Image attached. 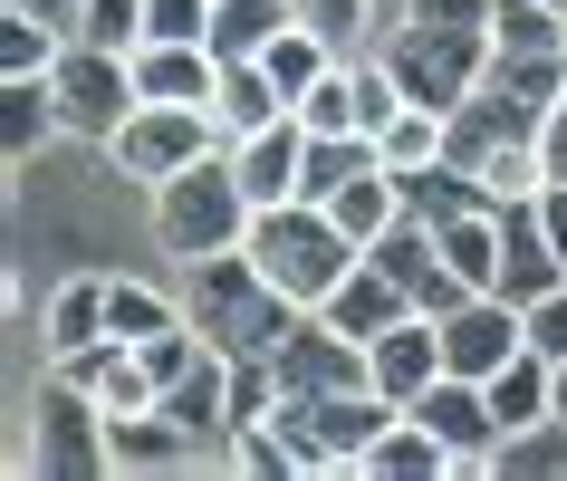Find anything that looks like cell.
Instances as JSON below:
<instances>
[{"instance_id":"obj_9","label":"cell","mask_w":567,"mask_h":481,"mask_svg":"<svg viewBox=\"0 0 567 481\" xmlns=\"http://www.w3.org/2000/svg\"><path fill=\"white\" fill-rule=\"evenodd\" d=\"M269 376H279V395H337V386H365V347L357 337H337L318 308H299V328L269 347Z\"/></svg>"},{"instance_id":"obj_17","label":"cell","mask_w":567,"mask_h":481,"mask_svg":"<svg viewBox=\"0 0 567 481\" xmlns=\"http://www.w3.org/2000/svg\"><path fill=\"white\" fill-rule=\"evenodd\" d=\"M68 116H59V88L49 78H0V164L20 174L39 145H59Z\"/></svg>"},{"instance_id":"obj_20","label":"cell","mask_w":567,"mask_h":481,"mask_svg":"<svg viewBox=\"0 0 567 481\" xmlns=\"http://www.w3.org/2000/svg\"><path fill=\"white\" fill-rule=\"evenodd\" d=\"M212 116H221V145H240V135H260L269 116H289V96H279V78H269L260 59H221Z\"/></svg>"},{"instance_id":"obj_24","label":"cell","mask_w":567,"mask_h":481,"mask_svg":"<svg viewBox=\"0 0 567 481\" xmlns=\"http://www.w3.org/2000/svg\"><path fill=\"white\" fill-rule=\"evenodd\" d=\"M68 49L59 20H39V10H20V0H0V78H49Z\"/></svg>"},{"instance_id":"obj_22","label":"cell","mask_w":567,"mask_h":481,"mask_svg":"<svg viewBox=\"0 0 567 481\" xmlns=\"http://www.w3.org/2000/svg\"><path fill=\"white\" fill-rule=\"evenodd\" d=\"M491 472L501 481H567V415H538L519 433L491 443Z\"/></svg>"},{"instance_id":"obj_25","label":"cell","mask_w":567,"mask_h":481,"mask_svg":"<svg viewBox=\"0 0 567 481\" xmlns=\"http://www.w3.org/2000/svg\"><path fill=\"white\" fill-rule=\"evenodd\" d=\"M164 328H183V299L174 289H154V279H106V337H164Z\"/></svg>"},{"instance_id":"obj_21","label":"cell","mask_w":567,"mask_h":481,"mask_svg":"<svg viewBox=\"0 0 567 481\" xmlns=\"http://www.w3.org/2000/svg\"><path fill=\"white\" fill-rule=\"evenodd\" d=\"M328 212H337V232L357 240V250H375V240H385L394 222H404V183H394L385 164H365V174L347 183V193H328Z\"/></svg>"},{"instance_id":"obj_30","label":"cell","mask_w":567,"mask_h":481,"mask_svg":"<svg viewBox=\"0 0 567 481\" xmlns=\"http://www.w3.org/2000/svg\"><path fill=\"white\" fill-rule=\"evenodd\" d=\"M299 116L318 125V135H365V116H357V59H337L328 78L299 96Z\"/></svg>"},{"instance_id":"obj_15","label":"cell","mask_w":567,"mask_h":481,"mask_svg":"<svg viewBox=\"0 0 567 481\" xmlns=\"http://www.w3.org/2000/svg\"><path fill=\"white\" fill-rule=\"evenodd\" d=\"M231 376H240V366L221 357V347H203V366H183L174 386H164V415H174L183 433H203L212 452L231 443Z\"/></svg>"},{"instance_id":"obj_37","label":"cell","mask_w":567,"mask_h":481,"mask_svg":"<svg viewBox=\"0 0 567 481\" xmlns=\"http://www.w3.org/2000/svg\"><path fill=\"white\" fill-rule=\"evenodd\" d=\"M548 10H567V0H548Z\"/></svg>"},{"instance_id":"obj_18","label":"cell","mask_w":567,"mask_h":481,"mask_svg":"<svg viewBox=\"0 0 567 481\" xmlns=\"http://www.w3.org/2000/svg\"><path fill=\"white\" fill-rule=\"evenodd\" d=\"M193 462H212V443L183 433L164 405L154 415H116V472H193Z\"/></svg>"},{"instance_id":"obj_28","label":"cell","mask_w":567,"mask_h":481,"mask_svg":"<svg viewBox=\"0 0 567 481\" xmlns=\"http://www.w3.org/2000/svg\"><path fill=\"white\" fill-rule=\"evenodd\" d=\"M299 20L328 39L337 59H365V49L385 39V10H375V0H299Z\"/></svg>"},{"instance_id":"obj_10","label":"cell","mask_w":567,"mask_h":481,"mask_svg":"<svg viewBox=\"0 0 567 481\" xmlns=\"http://www.w3.org/2000/svg\"><path fill=\"white\" fill-rule=\"evenodd\" d=\"M404 415H423L433 433L452 443V462L462 472H491V443H501V415H491V386H472V376H433V386L404 405Z\"/></svg>"},{"instance_id":"obj_13","label":"cell","mask_w":567,"mask_h":481,"mask_svg":"<svg viewBox=\"0 0 567 481\" xmlns=\"http://www.w3.org/2000/svg\"><path fill=\"white\" fill-rule=\"evenodd\" d=\"M135 88H145L154 106H212L221 49H212V39H145V49H135Z\"/></svg>"},{"instance_id":"obj_23","label":"cell","mask_w":567,"mask_h":481,"mask_svg":"<svg viewBox=\"0 0 567 481\" xmlns=\"http://www.w3.org/2000/svg\"><path fill=\"white\" fill-rule=\"evenodd\" d=\"M289 20H299V0H212V49L221 59H260Z\"/></svg>"},{"instance_id":"obj_7","label":"cell","mask_w":567,"mask_h":481,"mask_svg":"<svg viewBox=\"0 0 567 481\" xmlns=\"http://www.w3.org/2000/svg\"><path fill=\"white\" fill-rule=\"evenodd\" d=\"M49 88H59L68 135H87V145H106V135L145 106V88H135V49H96V39H68L59 68H49Z\"/></svg>"},{"instance_id":"obj_4","label":"cell","mask_w":567,"mask_h":481,"mask_svg":"<svg viewBox=\"0 0 567 481\" xmlns=\"http://www.w3.org/2000/svg\"><path fill=\"white\" fill-rule=\"evenodd\" d=\"M240 250H250V260H260V270L279 279L299 308H318L337 279L365 260L357 240L337 232V212H328V203H299V193H289V203H260V212H250V240H240Z\"/></svg>"},{"instance_id":"obj_35","label":"cell","mask_w":567,"mask_h":481,"mask_svg":"<svg viewBox=\"0 0 567 481\" xmlns=\"http://www.w3.org/2000/svg\"><path fill=\"white\" fill-rule=\"evenodd\" d=\"M20 10H39V20H59V30L78 39V10H87V0H20Z\"/></svg>"},{"instance_id":"obj_36","label":"cell","mask_w":567,"mask_h":481,"mask_svg":"<svg viewBox=\"0 0 567 481\" xmlns=\"http://www.w3.org/2000/svg\"><path fill=\"white\" fill-rule=\"evenodd\" d=\"M558 415H567V357H558Z\"/></svg>"},{"instance_id":"obj_34","label":"cell","mask_w":567,"mask_h":481,"mask_svg":"<svg viewBox=\"0 0 567 481\" xmlns=\"http://www.w3.org/2000/svg\"><path fill=\"white\" fill-rule=\"evenodd\" d=\"M538 222H548V240L567 250V183H548V193H538Z\"/></svg>"},{"instance_id":"obj_32","label":"cell","mask_w":567,"mask_h":481,"mask_svg":"<svg viewBox=\"0 0 567 481\" xmlns=\"http://www.w3.org/2000/svg\"><path fill=\"white\" fill-rule=\"evenodd\" d=\"M145 39H212V0H145Z\"/></svg>"},{"instance_id":"obj_2","label":"cell","mask_w":567,"mask_h":481,"mask_svg":"<svg viewBox=\"0 0 567 481\" xmlns=\"http://www.w3.org/2000/svg\"><path fill=\"white\" fill-rule=\"evenodd\" d=\"M154 203V250L164 260H212V250H240L250 240V193H240V174H231V145H212L203 164H183V174H164L145 193Z\"/></svg>"},{"instance_id":"obj_29","label":"cell","mask_w":567,"mask_h":481,"mask_svg":"<svg viewBox=\"0 0 567 481\" xmlns=\"http://www.w3.org/2000/svg\"><path fill=\"white\" fill-rule=\"evenodd\" d=\"M375 154H385V174L433 164V154H443V116H433V106H404L394 125H375Z\"/></svg>"},{"instance_id":"obj_8","label":"cell","mask_w":567,"mask_h":481,"mask_svg":"<svg viewBox=\"0 0 567 481\" xmlns=\"http://www.w3.org/2000/svg\"><path fill=\"white\" fill-rule=\"evenodd\" d=\"M221 145V116H212V106H135V116L116 125V135H106V164H116L125 183H164V174H183V164H203V154Z\"/></svg>"},{"instance_id":"obj_16","label":"cell","mask_w":567,"mask_h":481,"mask_svg":"<svg viewBox=\"0 0 567 481\" xmlns=\"http://www.w3.org/2000/svg\"><path fill=\"white\" fill-rule=\"evenodd\" d=\"M318 318H328L337 337H357V347H365V337H385L394 318H414V299H404V289H394L375 260H357V270H347L328 299H318Z\"/></svg>"},{"instance_id":"obj_14","label":"cell","mask_w":567,"mask_h":481,"mask_svg":"<svg viewBox=\"0 0 567 481\" xmlns=\"http://www.w3.org/2000/svg\"><path fill=\"white\" fill-rule=\"evenodd\" d=\"M39 347H49V366H78L87 347H106V279L78 270L49 289V308H39Z\"/></svg>"},{"instance_id":"obj_6","label":"cell","mask_w":567,"mask_h":481,"mask_svg":"<svg viewBox=\"0 0 567 481\" xmlns=\"http://www.w3.org/2000/svg\"><path fill=\"white\" fill-rule=\"evenodd\" d=\"M404 415L394 395L375 386H337V395H279V423H289V443H299L308 472H365V452L375 433Z\"/></svg>"},{"instance_id":"obj_27","label":"cell","mask_w":567,"mask_h":481,"mask_svg":"<svg viewBox=\"0 0 567 481\" xmlns=\"http://www.w3.org/2000/svg\"><path fill=\"white\" fill-rule=\"evenodd\" d=\"M221 462H231V472H250V481H289V472H308V462H299V443H289V423H279V415H260V423H231V443H221Z\"/></svg>"},{"instance_id":"obj_5","label":"cell","mask_w":567,"mask_h":481,"mask_svg":"<svg viewBox=\"0 0 567 481\" xmlns=\"http://www.w3.org/2000/svg\"><path fill=\"white\" fill-rule=\"evenodd\" d=\"M375 59L394 68V88L414 96V106L452 116V106L481 88V68H491V30H452V20H394V30L375 39Z\"/></svg>"},{"instance_id":"obj_1","label":"cell","mask_w":567,"mask_h":481,"mask_svg":"<svg viewBox=\"0 0 567 481\" xmlns=\"http://www.w3.org/2000/svg\"><path fill=\"white\" fill-rule=\"evenodd\" d=\"M183 318L203 328V347H221L231 366L269 357L279 337L299 328V299L250 260V250H212V260H183Z\"/></svg>"},{"instance_id":"obj_3","label":"cell","mask_w":567,"mask_h":481,"mask_svg":"<svg viewBox=\"0 0 567 481\" xmlns=\"http://www.w3.org/2000/svg\"><path fill=\"white\" fill-rule=\"evenodd\" d=\"M20 472H49V481H106L116 472V423L106 405L87 395L78 366H49L30 395V433H20Z\"/></svg>"},{"instance_id":"obj_33","label":"cell","mask_w":567,"mask_h":481,"mask_svg":"<svg viewBox=\"0 0 567 481\" xmlns=\"http://www.w3.org/2000/svg\"><path fill=\"white\" fill-rule=\"evenodd\" d=\"M519 328H529V347H538V357H567V289L529 299V308H519Z\"/></svg>"},{"instance_id":"obj_31","label":"cell","mask_w":567,"mask_h":481,"mask_svg":"<svg viewBox=\"0 0 567 481\" xmlns=\"http://www.w3.org/2000/svg\"><path fill=\"white\" fill-rule=\"evenodd\" d=\"M78 39H96V49H135V39H145V0H87V10H78Z\"/></svg>"},{"instance_id":"obj_26","label":"cell","mask_w":567,"mask_h":481,"mask_svg":"<svg viewBox=\"0 0 567 481\" xmlns=\"http://www.w3.org/2000/svg\"><path fill=\"white\" fill-rule=\"evenodd\" d=\"M260 68H269V78H279V96L299 106V96H308V88H318V78H328V68H337V49H328V39H318V30H308V20H289V30H279V39H269V49H260Z\"/></svg>"},{"instance_id":"obj_11","label":"cell","mask_w":567,"mask_h":481,"mask_svg":"<svg viewBox=\"0 0 567 481\" xmlns=\"http://www.w3.org/2000/svg\"><path fill=\"white\" fill-rule=\"evenodd\" d=\"M443 376V318H394L385 337H365V386L375 395H394V405H414L423 386Z\"/></svg>"},{"instance_id":"obj_12","label":"cell","mask_w":567,"mask_h":481,"mask_svg":"<svg viewBox=\"0 0 567 481\" xmlns=\"http://www.w3.org/2000/svg\"><path fill=\"white\" fill-rule=\"evenodd\" d=\"M231 174H240L250 203H289L299 174H308V116L289 106V116H269L260 135H240V145H231Z\"/></svg>"},{"instance_id":"obj_19","label":"cell","mask_w":567,"mask_h":481,"mask_svg":"<svg viewBox=\"0 0 567 481\" xmlns=\"http://www.w3.org/2000/svg\"><path fill=\"white\" fill-rule=\"evenodd\" d=\"M443 472H462V462H452V443L423 415H394L375 433V452H365V481H443Z\"/></svg>"}]
</instances>
